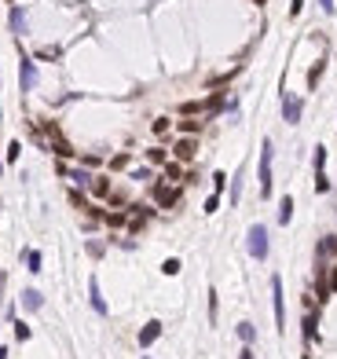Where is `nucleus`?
<instances>
[{
    "instance_id": "5701e85b",
    "label": "nucleus",
    "mask_w": 337,
    "mask_h": 359,
    "mask_svg": "<svg viewBox=\"0 0 337 359\" xmlns=\"http://www.w3.org/2000/svg\"><path fill=\"white\" fill-rule=\"evenodd\" d=\"M110 169H114V173L128 169V154H114V158H110Z\"/></svg>"
},
{
    "instance_id": "aec40b11",
    "label": "nucleus",
    "mask_w": 337,
    "mask_h": 359,
    "mask_svg": "<svg viewBox=\"0 0 337 359\" xmlns=\"http://www.w3.org/2000/svg\"><path fill=\"white\" fill-rule=\"evenodd\" d=\"M238 337H242V341H253V337H257V330H253V323H238Z\"/></svg>"
},
{
    "instance_id": "e433bc0d",
    "label": "nucleus",
    "mask_w": 337,
    "mask_h": 359,
    "mask_svg": "<svg viewBox=\"0 0 337 359\" xmlns=\"http://www.w3.org/2000/svg\"><path fill=\"white\" fill-rule=\"evenodd\" d=\"M253 4H268V0H253Z\"/></svg>"
},
{
    "instance_id": "7c9ffc66",
    "label": "nucleus",
    "mask_w": 337,
    "mask_h": 359,
    "mask_svg": "<svg viewBox=\"0 0 337 359\" xmlns=\"http://www.w3.org/2000/svg\"><path fill=\"white\" fill-rule=\"evenodd\" d=\"M209 319H213V323H217V290H213V294H209Z\"/></svg>"
},
{
    "instance_id": "f3484780",
    "label": "nucleus",
    "mask_w": 337,
    "mask_h": 359,
    "mask_svg": "<svg viewBox=\"0 0 337 359\" xmlns=\"http://www.w3.org/2000/svg\"><path fill=\"white\" fill-rule=\"evenodd\" d=\"M180 176H183L180 162H165V180H172V183H176V180H180Z\"/></svg>"
},
{
    "instance_id": "39448f33",
    "label": "nucleus",
    "mask_w": 337,
    "mask_h": 359,
    "mask_svg": "<svg viewBox=\"0 0 337 359\" xmlns=\"http://www.w3.org/2000/svg\"><path fill=\"white\" fill-rule=\"evenodd\" d=\"M154 202L162 205V209H172V205L180 202V187H168V183H158V187H154Z\"/></svg>"
},
{
    "instance_id": "4468645a",
    "label": "nucleus",
    "mask_w": 337,
    "mask_h": 359,
    "mask_svg": "<svg viewBox=\"0 0 337 359\" xmlns=\"http://www.w3.org/2000/svg\"><path fill=\"white\" fill-rule=\"evenodd\" d=\"M88 187H92V194H99V198H107V194H110V180H107V176H92V183H88Z\"/></svg>"
},
{
    "instance_id": "ddd939ff",
    "label": "nucleus",
    "mask_w": 337,
    "mask_h": 359,
    "mask_svg": "<svg viewBox=\"0 0 337 359\" xmlns=\"http://www.w3.org/2000/svg\"><path fill=\"white\" fill-rule=\"evenodd\" d=\"M59 173H66L73 183H81V187H88V183H92V176L84 173V169H62V165H59Z\"/></svg>"
},
{
    "instance_id": "4c0bfd02",
    "label": "nucleus",
    "mask_w": 337,
    "mask_h": 359,
    "mask_svg": "<svg viewBox=\"0 0 337 359\" xmlns=\"http://www.w3.org/2000/svg\"><path fill=\"white\" fill-rule=\"evenodd\" d=\"M143 359H147V356H143Z\"/></svg>"
},
{
    "instance_id": "f704fd0d",
    "label": "nucleus",
    "mask_w": 337,
    "mask_h": 359,
    "mask_svg": "<svg viewBox=\"0 0 337 359\" xmlns=\"http://www.w3.org/2000/svg\"><path fill=\"white\" fill-rule=\"evenodd\" d=\"M238 359H253V352H249V348H246V352H242V356H238Z\"/></svg>"
},
{
    "instance_id": "393cba45",
    "label": "nucleus",
    "mask_w": 337,
    "mask_h": 359,
    "mask_svg": "<svg viewBox=\"0 0 337 359\" xmlns=\"http://www.w3.org/2000/svg\"><path fill=\"white\" fill-rule=\"evenodd\" d=\"M15 337L18 341H30V323H15Z\"/></svg>"
},
{
    "instance_id": "423d86ee",
    "label": "nucleus",
    "mask_w": 337,
    "mask_h": 359,
    "mask_svg": "<svg viewBox=\"0 0 337 359\" xmlns=\"http://www.w3.org/2000/svg\"><path fill=\"white\" fill-rule=\"evenodd\" d=\"M301 110H304V103H301V99H293V96H286V99H282V118L289 121V125H297V121H301Z\"/></svg>"
},
{
    "instance_id": "bb28decb",
    "label": "nucleus",
    "mask_w": 337,
    "mask_h": 359,
    "mask_svg": "<svg viewBox=\"0 0 337 359\" xmlns=\"http://www.w3.org/2000/svg\"><path fill=\"white\" fill-rule=\"evenodd\" d=\"M168 125H172V121H168V118H158V121H154L151 128L158 132V136H165V132H168Z\"/></svg>"
},
{
    "instance_id": "9b49d317",
    "label": "nucleus",
    "mask_w": 337,
    "mask_h": 359,
    "mask_svg": "<svg viewBox=\"0 0 337 359\" xmlns=\"http://www.w3.org/2000/svg\"><path fill=\"white\" fill-rule=\"evenodd\" d=\"M41 304H44V294H41V290H22V308H26V311H41Z\"/></svg>"
},
{
    "instance_id": "1a4fd4ad",
    "label": "nucleus",
    "mask_w": 337,
    "mask_h": 359,
    "mask_svg": "<svg viewBox=\"0 0 337 359\" xmlns=\"http://www.w3.org/2000/svg\"><path fill=\"white\" fill-rule=\"evenodd\" d=\"M18 84H22V92H30L33 84H37V62L22 59V73H18Z\"/></svg>"
},
{
    "instance_id": "6e6552de",
    "label": "nucleus",
    "mask_w": 337,
    "mask_h": 359,
    "mask_svg": "<svg viewBox=\"0 0 337 359\" xmlns=\"http://www.w3.org/2000/svg\"><path fill=\"white\" fill-rule=\"evenodd\" d=\"M158 337H162V323H158V319H151V323L139 330V345H143V348H151Z\"/></svg>"
},
{
    "instance_id": "7ed1b4c3",
    "label": "nucleus",
    "mask_w": 337,
    "mask_h": 359,
    "mask_svg": "<svg viewBox=\"0 0 337 359\" xmlns=\"http://www.w3.org/2000/svg\"><path fill=\"white\" fill-rule=\"evenodd\" d=\"M260 198H271V139H264L260 147Z\"/></svg>"
},
{
    "instance_id": "c9c22d12",
    "label": "nucleus",
    "mask_w": 337,
    "mask_h": 359,
    "mask_svg": "<svg viewBox=\"0 0 337 359\" xmlns=\"http://www.w3.org/2000/svg\"><path fill=\"white\" fill-rule=\"evenodd\" d=\"M0 359H7V348H0Z\"/></svg>"
},
{
    "instance_id": "cd10ccee",
    "label": "nucleus",
    "mask_w": 337,
    "mask_h": 359,
    "mask_svg": "<svg viewBox=\"0 0 337 359\" xmlns=\"http://www.w3.org/2000/svg\"><path fill=\"white\" fill-rule=\"evenodd\" d=\"M220 209V194H209L205 198V213H217Z\"/></svg>"
},
{
    "instance_id": "2f4dec72",
    "label": "nucleus",
    "mask_w": 337,
    "mask_h": 359,
    "mask_svg": "<svg viewBox=\"0 0 337 359\" xmlns=\"http://www.w3.org/2000/svg\"><path fill=\"white\" fill-rule=\"evenodd\" d=\"M107 224H114V228H121V224H125V213H110V216H107Z\"/></svg>"
},
{
    "instance_id": "4be33fe9",
    "label": "nucleus",
    "mask_w": 337,
    "mask_h": 359,
    "mask_svg": "<svg viewBox=\"0 0 337 359\" xmlns=\"http://www.w3.org/2000/svg\"><path fill=\"white\" fill-rule=\"evenodd\" d=\"M18 154H22V143H18V139H11V143H7V162H18Z\"/></svg>"
},
{
    "instance_id": "0eeeda50",
    "label": "nucleus",
    "mask_w": 337,
    "mask_h": 359,
    "mask_svg": "<svg viewBox=\"0 0 337 359\" xmlns=\"http://www.w3.org/2000/svg\"><path fill=\"white\" fill-rule=\"evenodd\" d=\"M88 300H92V308H96L99 315H107V311H110L107 300H103V294H99V279H96V275L88 279Z\"/></svg>"
},
{
    "instance_id": "473e14b6",
    "label": "nucleus",
    "mask_w": 337,
    "mask_h": 359,
    "mask_svg": "<svg viewBox=\"0 0 337 359\" xmlns=\"http://www.w3.org/2000/svg\"><path fill=\"white\" fill-rule=\"evenodd\" d=\"M301 7H304V0H293V4H289V15H301Z\"/></svg>"
},
{
    "instance_id": "a211bd4d",
    "label": "nucleus",
    "mask_w": 337,
    "mask_h": 359,
    "mask_svg": "<svg viewBox=\"0 0 337 359\" xmlns=\"http://www.w3.org/2000/svg\"><path fill=\"white\" fill-rule=\"evenodd\" d=\"M323 70H326V62H315V66H312V73H308V88H315V84H319Z\"/></svg>"
},
{
    "instance_id": "dca6fc26",
    "label": "nucleus",
    "mask_w": 337,
    "mask_h": 359,
    "mask_svg": "<svg viewBox=\"0 0 337 359\" xmlns=\"http://www.w3.org/2000/svg\"><path fill=\"white\" fill-rule=\"evenodd\" d=\"M11 30L15 33H26V11H22V7H11Z\"/></svg>"
},
{
    "instance_id": "6ab92c4d",
    "label": "nucleus",
    "mask_w": 337,
    "mask_h": 359,
    "mask_svg": "<svg viewBox=\"0 0 337 359\" xmlns=\"http://www.w3.org/2000/svg\"><path fill=\"white\" fill-rule=\"evenodd\" d=\"M180 132H183V136H194V132H202V121H191V118L180 121Z\"/></svg>"
},
{
    "instance_id": "9d476101",
    "label": "nucleus",
    "mask_w": 337,
    "mask_h": 359,
    "mask_svg": "<svg viewBox=\"0 0 337 359\" xmlns=\"http://www.w3.org/2000/svg\"><path fill=\"white\" fill-rule=\"evenodd\" d=\"M22 264H26V271H30V275H37V271H41V264H44L41 249H22Z\"/></svg>"
},
{
    "instance_id": "20e7f679",
    "label": "nucleus",
    "mask_w": 337,
    "mask_h": 359,
    "mask_svg": "<svg viewBox=\"0 0 337 359\" xmlns=\"http://www.w3.org/2000/svg\"><path fill=\"white\" fill-rule=\"evenodd\" d=\"M172 154H176V162H194V154H198V139H194V136H183V139H176Z\"/></svg>"
},
{
    "instance_id": "b1692460",
    "label": "nucleus",
    "mask_w": 337,
    "mask_h": 359,
    "mask_svg": "<svg viewBox=\"0 0 337 359\" xmlns=\"http://www.w3.org/2000/svg\"><path fill=\"white\" fill-rule=\"evenodd\" d=\"M315 191H319V194L330 191V180H326V173H315Z\"/></svg>"
},
{
    "instance_id": "72a5a7b5",
    "label": "nucleus",
    "mask_w": 337,
    "mask_h": 359,
    "mask_svg": "<svg viewBox=\"0 0 337 359\" xmlns=\"http://www.w3.org/2000/svg\"><path fill=\"white\" fill-rule=\"evenodd\" d=\"M323 4V11H334V0H319Z\"/></svg>"
},
{
    "instance_id": "a878e982",
    "label": "nucleus",
    "mask_w": 337,
    "mask_h": 359,
    "mask_svg": "<svg viewBox=\"0 0 337 359\" xmlns=\"http://www.w3.org/2000/svg\"><path fill=\"white\" fill-rule=\"evenodd\" d=\"M326 165V147H315V173H323Z\"/></svg>"
},
{
    "instance_id": "f8f14e48",
    "label": "nucleus",
    "mask_w": 337,
    "mask_h": 359,
    "mask_svg": "<svg viewBox=\"0 0 337 359\" xmlns=\"http://www.w3.org/2000/svg\"><path fill=\"white\" fill-rule=\"evenodd\" d=\"M289 216H293V198L282 194V202H279V224H282V228L289 224Z\"/></svg>"
},
{
    "instance_id": "f257e3e1",
    "label": "nucleus",
    "mask_w": 337,
    "mask_h": 359,
    "mask_svg": "<svg viewBox=\"0 0 337 359\" xmlns=\"http://www.w3.org/2000/svg\"><path fill=\"white\" fill-rule=\"evenodd\" d=\"M246 249H249L253 260H268V228H264V224H253V228H249Z\"/></svg>"
},
{
    "instance_id": "412c9836",
    "label": "nucleus",
    "mask_w": 337,
    "mask_h": 359,
    "mask_svg": "<svg viewBox=\"0 0 337 359\" xmlns=\"http://www.w3.org/2000/svg\"><path fill=\"white\" fill-rule=\"evenodd\" d=\"M180 268H183V264L176 260V257H168V260L162 264V271H165V275H180Z\"/></svg>"
},
{
    "instance_id": "c756f323",
    "label": "nucleus",
    "mask_w": 337,
    "mask_h": 359,
    "mask_svg": "<svg viewBox=\"0 0 337 359\" xmlns=\"http://www.w3.org/2000/svg\"><path fill=\"white\" fill-rule=\"evenodd\" d=\"M213 187H217V194H220L224 187H227V176H224V173H213Z\"/></svg>"
},
{
    "instance_id": "2eb2a0df",
    "label": "nucleus",
    "mask_w": 337,
    "mask_h": 359,
    "mask_svg": "<svg viewBox=\"0 0 337 359\" xmlns=\"http://www.w3.org/2000/svg\"><path fill=\"white\" fill-rule=\"evenodd\" d=\"M147 162H151V165H165L168 162V150L165 147H151V150H147Z\"/></svg>"
},
{
    "instance_id": "c85d7f7f",
    "label": "nucleus",
    "mask_w": 337,
    "mask_h": 359,
    "mask_svg": "<svg viewBox=\"0 0 337 359\" xmlns=\"http://www.w3.org/2000/svg\"><path fill=\"white\" fill-rule=\"evenodd\" d=\"M304 334L315 337V311H308V319H304Z\"/></svg>"
},
{
    "instance_id": "f03ea898",
    "label": "nucleus",
    "mask_w": 337,
    "mask_h": 359,
    "mask_svg": "<svg viewBox=\"0 0 337 359\" xmlns=\"http://www.w3.org/2000/svg\"><path fill=\"white\" fill-rule=\"evenodd\" d=\"M271 308H275V330H286V304H282V279L271 275Z\"/></svg>"
}]
</instances>
